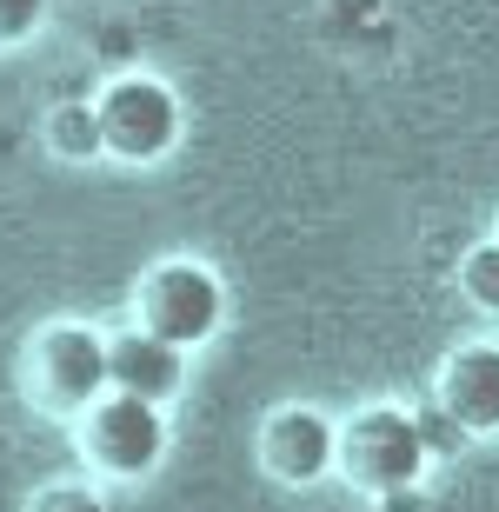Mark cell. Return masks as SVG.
I'll return each mask as SVG.
<instances>
[{"label": "cell", "instance_id": "obj_4", "mask_svg": "<svg viewBox=\"0 0 499 512\" xmlns=\"http://www.w3.org/2000/svg\"><path fill=\"white\" fill-rule=\"evenodd\" d=\"M134 326L200 353L227 326V280L200 253H167L134 280Z\"/></svg>", "mask_w": 499, "mask_h": 512}, {"label": "cell", "instance_id": "obj_9", "mask_svg": "<svg viewBox=\"0 0 499 512\" xmlns=\"http://www.w3.org/2000/svg\"><path fill=\"white\" fill-rule=\"evenodd\" d=\"M40 147L54 153L60 167H94V160H107L100 107H94V100H54L47 120H40Z\"/></svg>", "mask_w": 499, "mask_h": 512}, {"label": "cell", "instance_id": "obj_10", "mask_svg": "<svg viewBox=\"0 0 499 512\" xmlns=\"http://www.w3.org/2000/svg\"><path fill=\"white\" fill-rule=\"evenodd\" d=\"M453 286H460V300L486 320H499V240L486 233L480 247H466L460 266H453Z\"/></svg>", "mask_w": 499, "mask_h": 512}, {"label": "cell", "instance_id": "obj_7", "mask_svg": "<svg viewBox=\"0 0 499 512\" xmlns=\"http://www.w3.org/2000/svg\"><path fill=\"white\" fill-rule=\"evenodd\" d=\"M433 399L473 439H499V340L453 346L440 360V373H433Z\"/></svg>", "mask_w": 499, "mask_h": 512}, {"label": "cell", "instance_id": "obj_14", "mask_svg": "<svg viewBox=\"0 0 499 512\" xmlns=\"http://www.w3.org/2000/svg\"><path fill=\"white\" fill-rule=\"evenodd\" d=\"M373 512H426V486H406V493L373 499Z\"/></svg>", "mask_w": 499, "mask_h": 512}, {"label": "cell", "instance_id": "obj_3", "mask_svg": "<svg viewBox=\"0 0 499 512\" xmlns=\"http://www.w3.org/2000/svg\"><path fill=\"white\" fill-rule=\"evenodd\" d=\"M433 473V453L420 439V419L400 399H373L360 413L340 419V479L360 499H386L406 493V486H426Z\"/></svg>", "mask_w": 499, "mask_h": 512}, {"label": "cell", "instance_id": "obj_8", "mask_svg": "<svg viewBox=\"0 0 499 512\" xmlns=\"http://www.w3.org/2000/svg\"><path fill=\"white\" fill-rule=\"evenodd\" d=\"M107 360H114V393H140V399H154V406H173V399L187 393V373H193L187 346L160 340L147 326L107 333Z\"/></svg>", "mask_w": 499, "mask_h": 512}, {"label": "cell", "instance_id": "obj_13", "mask_svg": "<svg viewBox=\"0 0 499 512\" xmlns=\"http://www.w3.org/2000/svg\"><path fill=\"white\" fill-rule=\"evenodd\" d=\"M47 14H54V0H0V54L27 47L47 27Z\"/></svg>", "mask_w": 499, "mask_h": 512}, {"label": "cell", "instance_id": "obj_6", "mask_svg": "<svg viewBox=\"0 0 499 512\" xmlns=\"http://www.w3.org/2000/svg\"><path fill=\"white\" fill-rule=\"evenodd\" d=\"M253 459L273 486L313 493V486L340 479V419L313 399H280L253 433Z\"/></svg>", "mask_w": 499, "mask_h": 512}, {"label": "cell", "instance_id": "obj_2", "mask_svg": "<svg viewBox=\"0 0 499 512\" xmlns=\"http://www.w3.org/2000/svg\"><path fill=\"white\" fill-rule=\"evenodd\" d=\"M74 433V459L87 466V479H114V486H140L154 479L173 453L167 406L140 393H107L67 426Z\"/></svg>", "mask_w": 499, "mask_h": 512}, {"label": "cell", "instance_id": "obj_12", "mask_svg": "<svg viewBox=\"0 0 499 512\" xmlns=\"http://www.w3.org/2000/svg\"><path fill=\"white\" fill-rule=\"evenodd\" d=\"M27 512H107V499H100L94 479H47V486L27 499Z\"/></svg>", "mask_w": 499, "mask_h": 512}, {"label": "cell", "instance_id": "obj_11", "mask_svg": "<svg viewBox=\"0 0 499 512\" xmlns=\"http://www.w3.org/2000/svg\"><path fill=\"white\" fill-rule=\"evenodd\" d=\"M413 419H420V439H426V453H433V466H440V459H460L466 446H473V433H466V426H460L453 413H446V406H440L433 393H426L420 406H413Z\"/></svg>", "mask_w": 499, "mask_h": 512}, {"label": "cell", "instance_id": "obj_5", "mask_svg": "<svg viewBox=\"0 0 499 512\" xmlns=\"http://www.w3.org/2000/svg\"><path fill=\"white\" fill-rule=\"evenodd\" d=\"M94 107H100V133H107V160H120V167H160L187 140V100L160 74H140V67L114 74L94 94Z\"/></svg>", "mask_w": 499, "mask_h": 512}, {"label": "cell", "instance_id": "obj_1", "mask_svg": "<svg viewBox=\"0 0 499 512\" xmlns=\"http://www.w3.org/2000/svg\"><path fill=\"white\" fill-rule=\"evenodd\" d=\"M20 399L34 406L40 419H67L74 426L94 399L114 393V360H107V333L87 320H47L27 333L14 366Z\"/></svg>", "mask_w": 499, "mask_h": 512}, {"label": "cell", "instance_id": "obj_15", "mask_svg": "<svg viewBox=\"0 0 499 512\" xmlns=\"http://www.w3.org/2000/svg\"><path fill=\"white\" fill-rule=\"evenodd\" d=\"M493 240H499V227H493Z\"/></svg>", "mask_w": 499, "mask_h": 512}]
</instances>
